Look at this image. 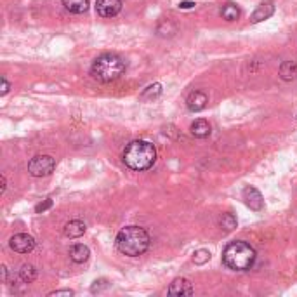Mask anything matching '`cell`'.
Masks as SVG:
<instances>
[{"instance_id":"obj_1","label":"cell","mask_w":297,"mask_h":297,"mask_svg":"<svg viewBox=\"0 0 297 297\" xmlns=\"http://www.w3.org/2000/svg\"><path fill=\"white\" fill-rule=\"evenodd\" d=\"M150 238L148 231L141 226H125L124 230L119 231L115 240L117 250L127 257H137L143 255L150 249Z\"/></svg>"},{"instance_id":"obj_2","label":"cell","mask_w":297,"mask_h":297,"mask_svg":"<svg viewBox=\"0 0 297 297\" xmlns=\"http://www.w3.org/2000/svg\"><path fill=\"white\" fill-rule=\"evenodd\" d=\"M122 160L132 170H148L157 160V150L148 141H132L125 146Z\"/></svg>"},{"instance_id":"obj_3","label":"cell","mask_w":297,"mask_h":297,"mask_svg":"<svg viewBox=\"0 0 297 297\" xmlns=\"http://www.w3.org/2000/svg\"><path fill=\"white\" fill-rule=\"evenodd\" d=\"M222 263L230 270L247 271L255 263V250L247 242H231L222 252Z\"/></svg>"},{"instance_id":"obj_4","label":"cell","mask_w":297,"mask_h":297,"mask_svg":"<svg viewBox=\"0 0 297 297\" xmlns=\"http://www.w3.org/2000/svg\"><path fill=\"white\" fill-rule=\"evenodd\" d=\"M124 71H125V61L120 56L112 54V52L101 54L99 58H96L91 68L92 77L103 84L117 80L119 77L124 75Z\"/></svg>"},{"instance_id":"obj_5","label":"cell","mask_w":297,"mask_h":297,"mask_svg":"<svg viewBox=\"0 0 297 297\" xmlns=\"http://www.w3.org/2000/svg\"><path fill=\"white\" fill-rule=\"evenodd\" d=\"M54 167H56V160L51 155H36V157L30 160V164H28V172L33 177H44V176H49L54 170Z\"/></svg>"},{"instance_id":"obj_6","label":"cell","mask_w":297,"mask_h":297,"mask_svg":"<svg viewBox=\"0 0 297 297\" xmlns=\"http://www.w3.org/2000/svg\"><path fill=\"white\" fill-rule=\"evenodd\" d=\"M9 247L18 254H30L35 249V238L26 233H18L9 240Z\"/></svg>"},{"instance_id":"obj_7","label":"cell","mask_w":297,"mask_h":297,"mask_svg":"<svg viewBox=\"0 0 297 297\" xmlns=\"http://www.w3.org/2000/svg\"><path fill=\"white\" fill-rule=\"evenodd\" d=\"M96 11L101 18H113L122 11V0H97Z\"/></svg>"},{"instance_id":"obj_8","label":"cell","mask_w":297,"mask_h":297,"mask_svg":"<svg viewBox=\"0 0 297 297\" xmlns=\"http://www.w3.org/2000/svg\"><path fill=\"white\" fill-rule=\"evenodd\" d=\"M243 200H245L247 207H249L250 210H261L264 205L261 191L255 190L254 186H247V188L243 190Z\"/></svg>"},{"instance_id":"obj_9","label":"cell","mask_w":297,"mask_h":297,"mask_svg":"<svg viewBox=\"0 0 297 297\" xmlns=\"http://www.w3.org/2000/svg\"><path fill=\"white\" fill-rule=\"evenodd\" d=\"M207 103H209V97L202 91H193L186 97V106H188L190 112H202L207 106Z\"/></svg>"},{"instance_id":"obj_10","label":"cell","mask_w":297,"mask_h":297,"mask_svg":"<svg viewBox=\"0 0 297 297\" xmlns=\"http://www.w3.org/2000/svg\"><path fill=\"white\" fill-rule=\"evenodd\" d=\"M275 12V4L271 2V0H266V2H263L261 6H257V9L254 11V14H252L250 21L252 23H261L264 19H270L271 16H273Z\"/></svg>"},{"instance_id":"obj_11","label":"cell","mask_w":297,"mask_h":297,"mask_svg":"<svg viewBox=\"0 0 297 297\" xmlns=\"http://www.w3.org/2000/svg\"><path fill=\"white\" fill-rule=\"evenodd\" d=\"M193 294V287H191L190 280L186 278H176L169 287V295H191Z\"/></svg>"},{"instance_id":"obj_12","label":"cell","mask_w":297,"mask_h":297,"mask_svg":"<svg viewBox=\"0 0 297 297\" xmlns=\"http://www.w3.org/2000/svg\"><path fill=\"white\" fill-rule=\"evenodd\" d=\"M280 79L285 82H292L297 79V63L295 61H283L280 64Z\"/></svg>"},{"instance_id":"obj_13","label":"cell","mask_w":297,"mask_h":297,"mask_svg":"<svg viewBox=\"0 0 297 297\" xmlns=\"http://www.w3.org/2000/svg\"><path fill=\"white\" fill-rule=\"evenodd\" d=\"M190 131L195 137L203 139V137H207L210 134V124L207 120H203V119H198V120H195L193 124H191Z\"/></svg>"},{"instance_id":"obj_14","label":"cell","mask_w":297,"mask_h":297,"mask_svg":"<svg viewBox=\"0 0 297 297\" xmlns=\"http://www.w3.org/2000/svg\"><path fill=\"white\" fill-rule=\"evenodd\" d=\"M85 222L82 221H70L66 226H64V237H68V238H79V237H82V235L85 233Z\"/></svg>"},{"instance_id":"obj_15","label":"cell","mask_w":297,"mask_h":297,"mask_svg":"<svg viewBox=\"0 0 297 297\" xmlns=\"http://www.w3.org/2000/svg\"><path fill=\"white\" fill-rule=\"evenodd\" d=\"M63 6L73 14H84L89 9V0H63Z\"/></svg>"},{"instance_id":"obj_16","label":"cell","mask_w":297,"mask_h":297,"mask_svg":"<svg viewBox=\"0 0 297 297\" xmlns=\"http://www.w3.org/2000/svg\"><path fill=\"white\" fill-rule=\"evenodd\" d=\"M70 259L73 263H85L89 259V249L82 243H77L70 249Z\"/></svg>"},{"instance_id":"obj_17","label":"cell","mask_w":297,"mask_h":297,"mask_svg":"<svg viewBox=\"0 0 297 297\" xmlns=\"http://www.w3.org/2000/svg\"><path fill=\"white\" fill-rule=\"evenodd\" d=\"M221 16H222V19H226V21H237V19L240 18L238 6H235V4H226V6L221 9Z\"/></svg>"},{"instance_id":"obj_18","label":"cell","mask_w":297,"mask_h":297,"mask_svg":"<svg viewBox=\"0 0 297 297\" xmlns=\"http://www.w3.org/2000/svg\"><path fill=\"white\" fill-rule=\"evenodd\" d=\"M19 278L23 280L24 283H31L36 278V270L33 264H23L21 270H19Z\"/></svg>"},{"instance_id":"obj_19","label":"cell","mask_w":297,"mask_h":297,"mask_svg":"<svg viewBox=\"0 0 297 297\" xmlns=\"http://www.w3.org/2000/svg\"><path fill=\"white\" fill-rule=\"evenodd\" d=\"M160 94H162V85L160 84H152V85H148L143 92H141V97H143V99H155V97H158Z\"/></svg>"},{"instance_id":"obj_20","label":"cell","mask_w":297,"mask_h":297,"mask_svg":"<svg viewBox=\"0 0 297 297\" xmlns=\"http://www.w3.org/2000/svg\"><path fill=\"white\" fill-rule=\"evenodd\" d=\"M219 225H221L222 230L233 231L235 228H237V217H235L233 214H222V217H221V221H219Z\"/></svg>"},{"instance_id":"obj_21","label":"cell","mask_w":297,"mask_h":297,"mask_svg":"<svg viewBox=\"0 0 297 297\" xmlns=\"http://www.w3.org/2000/svg\"><path fill=\"white\" fill-rule=\"evenodd\" d=\"M209 261H210V252L209 250L200 249V250H197L193 254V263L195 264H205V263H209Z\"/></svg>"},{"instance_id":"obj_22","label":"cell","mask_w":297,"mask_h":297,"mask_svg":"<svg viewBox=\"0 0 297 297\" xmlns=\"http://www.w3.org/2000/svg\"><path fill=\"white\" fill-rule=\"evenodd\" d=\"M108 287H109L108 280L101 278V280H96V282H94V283H92V287H91V292H92V294H99V292L106 290V288H108Z\"/></svg>"},{"instance_id":"obj_23","label":"cell","mask_w":297,"mask_h":297,"mask_svg":"<svg viewBox=\"0 0 297 297\" xmlns=\"http://www.w3.org/2000/svg\"><path fill=\"white\" fill-rule=\"evenodd\" d=\"M52 207V198H46L44 202H40L39 205L35 207V212H46V210H49Z\"/></svg>"},{"instance_id":"obj_24","label":"cell","mask_w":297,"mask_h":297,"mask_svg":"<svg viewBox=\"0 0 297 297\" xmlns=\"http://www.w3.org/2000/svg\"><path fill=\"white\" fill-rule=\"evenodd\" d=\"M59 295H73V290H70V288H66V290H54L49 294V297H59Z\"/></svg>"},{"instance_id":"obj_25","label":"cell","mask_w":297,"mask_h":297,"mask_svg":"<svg viewBox=\"0 0 297 297\" xmlns=\"http://www.w3.org/2000/svg\"><path fill=\"white\" fill-rule=\"evenodd\" d=\"M0 89H2V91H0V94H2V96H6L7 92H9L11 85H9V82H7L6 77H2V85H0Z\"/></svg>"},{"instance_id":"obj_26","label":"cell","mask_w":297,"mask_h":297,"mask_svg":"<svg viewBox=\"0 0 297 297\" xmlns=\"http://www.w3.org/2000/svg\"><path fill=\"white\" fill-rule=\"evenodd\" d=\"M195 7V2H191V0H182V2H179V9H193Z\"/></svg>"},{"instance_id":"obj_27","label":"cell","mask_w":297,"mask_h":297,"mask_svg":"<svg viewBox=\"0 0 297 297\" xmlns=\"http://www.w3.org/2000/svg\"><path fill=\"white\" fill-rule=\"evenodd\" d=\"M2 280H4V283L7 282V268L6 266H2Z\"/></svg>"},{"instance_id":"obj_28","label":"cell","mask_w":297,"mask_h":297,"mask_svg":"<svg viewBox=\"0 0 297 297\" xmlns=\"http://www.w3.org/2000/svg\"><path fill=\"white\" fill-rule=\"evenodd\" d=\"M6 188H7V179H6V176H2V193L6 191Z\"/></svg>"}]
</instances>
